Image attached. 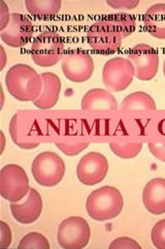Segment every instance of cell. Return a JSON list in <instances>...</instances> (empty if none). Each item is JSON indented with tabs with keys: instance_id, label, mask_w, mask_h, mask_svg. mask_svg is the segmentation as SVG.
<instances>
[{
	"instance_id": "obj_31",
	"label": "cell",
	"mask_w": 165,
	"mask_h": 249,
	"mask_svg": "<svg viewBox=\"0 0 165 249\" xmlns=\"http://www.w3.org/2000/svg\"><path fill=\"white\" fill-rule=\"evenodd\" d=\"M1 136H2V144H3V146H2V152H3V149H4V143H5V138H4L3 132H1ZM2 152H1V153H2Z\"/></svg>"
},
{
	"instance_id": "obj_3",
	"label": "cell",
	"mask_w": 165,
	"mask_h": 249,
	"mask_svg": "<svg viewBox=\"0 0 165 249\" xmlns=\"http://www.w3.org/2000/svg\"><path fill=\"white\" fill-rule=\"evenodd\" d=\"M31 56L35 64L42 68L57 65L64 56V41L54 30H45L39 34L31 47Z\"/></svg>"
},
{
	"instance_id": "obj_26",
	"label": "cell",
	"mask_w": 165,
	"mask_h": 249,
	"mask_svg": "<svg viewBox=\"0 0 165 249\" xmlns=\"http://www.w3.org/2000/svg\"><path fill=\"white\" fill-rule=\"evenodd\" d=\"M13 241V233L10 225L4 221H0V248L10 247Z\"/></svg>"
},
{
	"instance_id": "obj_22",
	"label": "cell",
	"mask_w": 165,
	"mask_h": 249,
	"mask_svg": "<svg viewBox=\"0 0 165 249\" xmlns=\"http://www.w3.org/2000/svg\"><path fill=\"white\" fill-rule=\"evenodd\" d=\"M19 249H50L51 245L43 233L31 231L23 237L18 245Z\"/></svg>"
},
{
	"instance_id": "obj_19",
	"label": "cell",
	"mask_w": 165,
	"mask_h": 249,
	"mask_svg": "<svg viewBox=\"0 0 165 249\" xmlns=\"http://www.w3.org/2000/svg\"><path fill=\"white\" fill-rule=\"evenodd\" d=\"M102 20L111 25L122 38L131 36L136 27V22L133 16L125 13L108 15L102 18Z\"/></svg>"
},
{
	"instance_id": "obj_28",
	"label": "cell",
	"mask_w": 165,
	"mask_h": 249,
	"mask_svg": "<svg viewBox=\"0 0 165 249\" xmlns=\"http://www.w3.org/2000/svg\"><path fill=\"white\" fill-rule=\"evenodd\" d=\"M148 147L156 159L165 162V142H151Z\"/></svg>"
},
{
	"instance_id": "obj_18",
	"label": "cell",
	"mask_w": 165,
	"mask_h": 249,
	"mask_svg": "<svg viewBox=\"0 0 165 249\" xmlns=\"http://www.w3.org/2000/svg\"><path fill=\"white\" fill-rule=\"evenodd\" d=\"M25 6L28 13L38 18L56 16L62 6L60 0H26Z\"/></svg>"
},
{
	"instance_id": "obj_32",
	"label": "cell",
	"mask_w": 165,
	"mask_h": 249,
	"mask_svg": "<svg viewBox=\"0 0 165 249\" xmlns=\"http://www.w3.org/2000/svg\"><path fill=\"white\" fill-rule=\"evenodd\" d=\"M163 73H164V76H165V58H164V67H163Z\"/></svg>"
},
{
	"instance_id": "obj_25",
	"label": "cell",
	"mask_w": 165,
	"mask_h": 249,
	"mask_svg": "<svg viewBox=\"0 0 165 249\" xmlns=\"http://www.w3.org/2000/svg\"><path fill=\"white\" fill-rule=\"evenodd\" d=\"M109 249H141L137 241L130 237H120L115 239L108 246Z\"/></svg>"
},
{
	"instance_id": "obj_10",
	"label": "cell",
	"mask_w": 165,
	"mask_h": 249,
	"mask_svg": "<svg viewBox=\"0 0 165 249\" xmlns=\"http://www.w3.org/2000/svg\"><path fill=\"white\" fill-rule=\"evenodd\" d=\"M128 59L135 70V77L141 81H150L158 73L159 55L153 47L138 44L128 53Z\"/></svg>"
},
{
	"instance_id": "obj_16",
	"label": "cell",
	"mask_w": 165,
	"mask_h": 249,
	"mask_svg": "<svg viewBox=\"0 0 165 249\" xmlns=\"http://www.w3.org/2000/svg\"><path fill=\"white\" fill-rule=\"evenodd\" d=\"M81 106L83 110H117L118 102L109 90L92 89L85 93Z\"/></svg>"
},
{
	"instance_id": "obj_12",
	"label": "cell",
	"mask_w": 165,
	"mask_h": 249,
	"mask_svg": "<svg viewBox=\"0 0 165 249\" xmlns=\"http://www.w3.org/2000/svg\"><path fill=\"white\" fill-rule=\"evenodd\" d=\"M33 24L26 16L13 13L7 27L1 31V40L7 46L20 48L27 45L33 36Z\"/></svg>"
},
{
	"instance_id": "obj_11",
	"label": "cell",
	"mask_w": 165,
	"mask_h": 249,
	"mask_svg": "<svg viewBox=\"0 0 165 249\" xmlns=\"http://www.w3.org/2000/svg\"><path fill=\"white\" fill-rule=\"evenodd\" d=\"M108 173V161L105 155L98 152L86 154L78 161L76 177L83 185L94 186L101 183Z\"/></svg>"
},
{
	"instance_id": "obj_7",
	"label": "cell",
	"mask_w": 165,
	"mask_h": 249,
	"mask_svg": "<svg viewBox=\"0 0 165 249\" xmlns=\"http://www.w3.org/2000/svg\"><path fill=\"white\" fill-rule=\"evenodd\" d=\"M135 77V70L128 58L115 57L107 60L102 69V82L109 91L126 89Z\"/></svg>"
},
{
	"instance_id": "obj_9",
	"label": "cell",
	"mask_w": 165,
	"mask_h": 249,
	"mask_svg": "<svg viewBox=\"0 0 165 249\" xmlns=\"http://www.w3.org/2000/svg\"><path fill=\"white\" fill-rule=\"evenodd\" d=\"M123 38L104 20H99L89 28L87 42L91 48L100 54H113L121 48Z\"/></svg>"
},
{
	"instance_id": "obj_14",
	"label": "cell",
	"mask_w": 165,
	"mask_h": 249,
	"mask_svg": "<svg viewBox=\"0 0 165 249\" xmlns=\"http://www.w3.org/2000/svg\"><path fill=\"white\" fill-rule=\"evenodd\" d=\"M143 202L148 212L154 215L165 213V178H156L149 181L143 191Z\"/></svg>"
},
{
	"instance_id": "obj_15",
	"label": "cell",
	"mask_w": 165,
	"mask_h": 249,
	"mask_svg": "<svg viewBox=\"0 0 165 249\" xmlns=\"http://www.w3.org/2000/svg\"><path fill=\"white\" fill-rule=\"evenodd\" d=\"M44 88L43 91L33 104L43 110L51 109L58 103L62 83L58 75L52 72H45L42 74Z\"/></svg>"
},
{
	"instance_id": "obj_13",
	"label": "cell",
	"mask_w": 165,
	"mask_h": 249,
	"mask_svg": "<svg viewBox=\"0 0 165 249\" xmlns=\"http://www.w3.org/2000/svg\"><path fill=\"white\" fill-rule=\"evenodd\" d=\"M44 201L39 192L30 188L27 196L20 201L11 202V212L15 221L22 224L33 223L42 216Z\"/></svg>"
},
{
	"instance_id": "obj_20",
	"label": "cell",
	"mask_w": 165,
	"mask_h": 249,
	"mask_svg": "<svg viewBox=\"0 0 165 249\" xmlns=\"http://www.w3.org/2000/svg\"><path fill=\"white\" fill-rule=\"evenodd\" d=\"M123 110H156L157 106L154 99L145 91L130 93L121 103Z\"/></svg>"
},
{
	"instance_id": "obj_6",
	"label": "cell",
	"mask_w": 165,
	"mask_h": 249,
	"mask_svg": "<svg viewBox=\"0 0 165 249\" xmlns=\"http://www.w3.org/2000/svg\"><path fill=\"white\" fill-rule=\"evenodd\" d=\"M29 190V178L24 168L17 164H7L0 170V196L4 199L20 201Z\"/></svg>"
},
{
	"instance_id": "obj_23",
	"label": "cell",
	"mask_w": 165,
	"mask_h": 249,
	"mask_svg": "<svg viewBox=\"0 0 165 249\" xmlns=\"http://www.w3.org/2000/svg\"><path fill=\"white\" fill-rule=\"evenodd\" d=\"M153 245L158 249H165V218L157 222L151 231Z\"/></svg>"
},
{
	"instance_id": "obj_21",
	"label": "cell",
	"mask_w": 165,
	"mask_h": 249,
	"mask_svg": "<svg viewBox=\"0 0 165 249\" xmlns=\"http://www.w3.org/2000/svg\"><path fill=\"white\" fill-rule=\"evenodd\" d=\"M143 142H111L109 149L121 159H133L143 150Z\"/></svg>"
},
{
	"instance_id": "obj_1",
	"label": "cell",
	"mask_w": 165,
	"mask_h": 249,
	"mask_svg": "<svg viewBox=\"0 0 165 249\" xmlns=\"http://www.w3.org/2000/svg\"><path fill=\"white\" fill-rule=\"evenodd\" d=\"M5 85L7 91L21 102H34L44 88L42 75L25 64L15 65L7 71Z\"/></svg>"
},
{
	"instance_id": "obj_24",
	"label": "cell",
	"mask_w": 165,
	"mask_h": 249,
	"mask_svg": "<svg viewBox=\"0 0 165 249\" xmlns=\"http://www.w3.org/2000/svg\"><path fill=\"white\" fill-rule=\"evenodd\" d=\"M56 146L66 156H76L82 153L89 146V142H76V143H64L57 142Z\"/></svg>"
},
{
	"instance_id": "obj_2",
	"label": "cell",
	"mask_w": 165,
	"mask_h": 249,
	"mask_svg": "<svg viewBox=\"0 0 165 249\" xmlns=\"http://www.w3.org/2000/svg\"><path fill=\"white\" fill-rule=\"evenodd\" d=\"M124 208L122 193L113 186H104L92 191L86 200V210L92 219L107 221L118 217Z\"/></svg>"
},
{
	"instance_id": "obj_27",
	"label": "cell",
	"mask_w": 165,
	"mask_h": 249,
	"mask_svg": "<svg viewBox=\"0 0 165 249\" xmlns=\"http://www.w3.org/2000/svg\"><path fill=\"white\" fill-rule=\"evenodd\" d=\"M106 4L115 10H133L139 4L138 0H112Z\"/></svg>"
},
{
	"instance_id": "obj_30",
	"label": "cell",
	"mask_w": 165,
	"mask_h": 249,
	"mask_svg": "<svg viewBox=\"0 0 165 249\" xmlns=\"http://www.w3.org/2000/svg\"><path fill=\"white\" fill-rule=\"evenodd\" d=\"M1 53H2V56H3V65H2V67H1V70H3V69H4V66H5V53H4L3 47H1Z\"/></svg>"
},
{
	"instance_id": "obj_4",
	"label": "cell",
	"mask_w": 165,
	"mask_h": 249,
	"mask_svg": "<svg viewBox=\"0 0 165 249\" xmlns=\"http://www.w3.org/2000/svg\"><path fill=\"white\" fill-rule=\"evenodd\" d=\"M65 170L63 159L54 152L38 154L31 165V173L35 182L44 187H54L61 183Z\"/></svg>"
},
{
	"instance_id": "obj_5",
	"label": "cell",
	"mask_w": 165,
	"mask_h": 249,
	"mask_svg": "<svg viewBox=\"0 0 165 249\" xmlns=\"http://www.w3.org/2000/svg\"><path fill=\"white\" fill-rule=\"evenodd\" d=\"M90 239V225L83 217H68L59 224L57 241L62 248L82 249L89 244Z\"/></svg>"
},
{
	"instance_id": "obj_8",
	"label": "cell",
	"mask_w": 165,
	"mask_h": 249,
	"mask_svg": "<svg viewBox=\"0 0 165 249\" xmlns=\"http://www.w3.org/2000/svg\"><path fill=\"white\" fill-rule=\"evenodd\" d=\"M61 66L64 76L75 83L88 81L94 72L92 56L81 49H73L66 52L61 60Z\"/></svg>"
},
{
	"instance_id": "obj_17",
	"label": "cell",
	"mask_w": 165,
	"mask_h": 249,
	"mask_svg": "<svg viewBox=\"0 0 165 249\" xmlns=\"http://www.w3.org/2000/svg\"><path fill=\"white\" fill-rule=\"evenodd\" d=\"M144 24L152 36L165 40V3H156L144 15Z\"/></svg>"
},
{
	"instance_id": "obj_29",
	"label": "cell",
	"mask_w": 165,
	"mask_h": 249,
	"mask_svg": "<svg viewBox=\"0 0 165 249\" xmlns=\"http://www.w3.org/2000/svg\"><path fill=\"white\" fill-rule=\"evenodd\" d=\"M0 5H1L0 6V16H1V18H0V21H1L0 31H3L7 27V25H9L12 14H10L9 6L6 5V3L4 1H0Z\"/></svg>"
}]
</instances>
